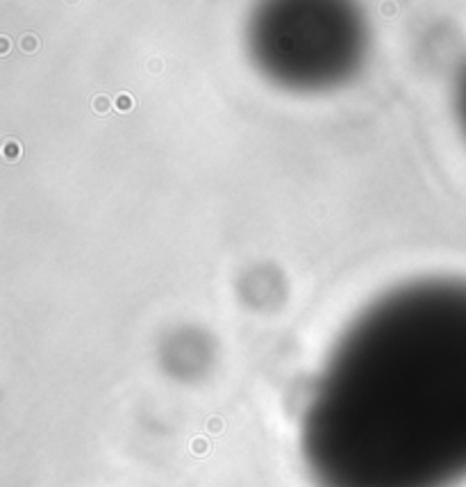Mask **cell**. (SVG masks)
<instances>
[{"instance_id":"obj_1","label":"cell","mask_w":466,"mask_h":487,"mask_svg":"<svg viewBox=\"0 0 466 487\" xmlns=\"http://www.w3.org/2000/svg\"><path fill=\"white\" fill-rule=\"evenodd\" d=\"M300 456L316 487L466 483V280L421 278L346 325L311 382Z\"/></svg>"},{"instance_id":"obj_2","label":"cell","mask_w":466,"mask_h":487,"mask_svg":"<svg viewBox=\"0 0 466 487\" xmlns=\"http://www.w3.org/2000/svg\"><path fill=\"white\" fill-rule=\"evenodd\" d=\"M246 46L255 69L275 87L321 94L364 66L366 14L360 0H257Z\"/></svg>"},{"instance_id":"obj_3","label":"cell","mask_w":466,"mask_h":487,"mask_svg":"<svg viewBox=\"0 0 466 487\" xmlns=\"http://www.w3.org/2000/svg\"><path fill=\"white\" fill-rule=\"evenodd\" d=\"M455 112H457V121H460V128L466 137V64L455 82Z\"/></svg>"}]
</instances>
